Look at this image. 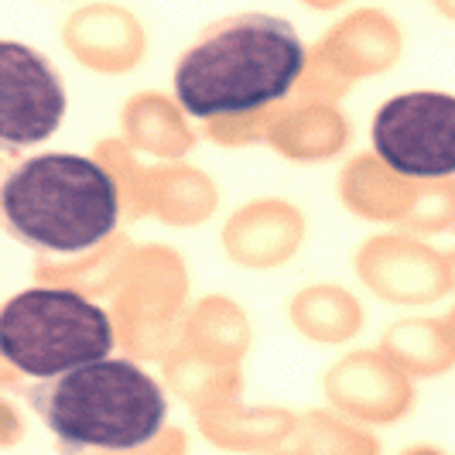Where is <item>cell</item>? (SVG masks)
Listing matches in <instances>:
<instances>
[{"label":"cell","instance_id":"1","mask_svg":"<svg viewBox=\"0 0 455 455\" xmlns=\"http://www.w3.org/2000/svg\"><path fill=\"white\" fill-rule=\"evenodd\" d=\"M305 68V45L284 18L240 14L212 24L175 68V96L196 120L253 114L284 100Z\"/></svg>","mask_w":455,"mask_h":455},{"label":"cell","instance_id":"2","mask_svg":"<svg viewBox=\"0 0 455 455\" xmlns=\"http://www.w3.org/2000/svg\"><path fill=\"white\" fill-rule=\"evenodd\" d=\"M28 404L62 455L134 452L158 438L168 418L158 380L144 366L114 356L38 380L28 387Z\"/></svg>","mask_w":455,"mask_h":455},{"label":"cell","instance_id":"3","mask_svg":"<svg viewBox=\"0 0 455 455\" xmlns=\"http://www.w3.org/2000/svg\"><path fill=\"white\" fill-rule=\"evenodd\" d=\"M7 229L35 251L83 253L120 220L114 175L83 155L48 151L21 161L0 192Z\"/></svg>","mask_w":455,"mask_h":455},{"label":"cell","instance_id":"4","mask_svg":"<svg viewBox=\"0 0 455 455\" xmlns=\"http://www.w3.org/2000/svg\"><path fill=\"white\" fill-rule=\"evenodd\" d=\"M110 315L68 288H28L0 312V353L28 377L52 380L114 353Z\"/></svg>","mask_w":455,"mask_h":455},{"label":"cell","instance_id":"5","mask_svg":"<svg viewBox=\"0 0 455 455\" xmlns=\"http://www.w3.org/2000/svg\"><path fill=\"white\" fill-rule=\"evenodd\" d=\"M373 148L404 179L455 175V96L401 92L373 116Z\"/></svg>","mask_w":455,"mask_h":455},{"label":"cell","instance_id":"6","mask_svg":"<svg viewBox=\"0 0 455 455\" xmlns=\"http://www.w3.org/2000/svg\"><path fill=\"white\" fill-rule=\"evenodd\" d=\"M0 137L7 151L42 144L66 116V86L35 48L0 45Z\"/></svg>","mask_w":455,"mask_h":455}]
</instances>
